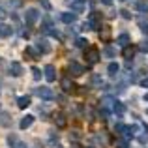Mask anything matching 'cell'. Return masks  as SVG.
Returning <instances> with one entry per match:
<instances>
[{"label": "cell", "instance_id": "obj_1", "mask_svg": "<svg viewBox=\"0 0 148 148\" xmlns=\"http://www.w3.org/2000/svg\"><path fill=\"white\" fill-rule=\"evenodd\" d=\"M60 86H62V90L68 92V94H71V92L75 90V86H73V83H71V79H69V77H64V79L60 81Z\"/></svg>", "mask_w": 148, "mask_h": 148}, {"label": "cell", "instance_id": "obj_2", "mask_svg": "<svg viewBox=\"0 0 148 148\" xmlns=\"http://www.w3.org/2000/svg\"><path fill=\"white\" fill-rule=\"evenodd\" d=\"M86 60H90V62H98L99 60V51L96 49V47H88V51H86Z\"/></svg>", "mask_w": 148, "mask_h": 148}, {"label": "cell", "instance_id": "obj_3", "mask_svg": "<svg viewBox=\"0 0 148 148\" xmlns=\"http://www.w3.org/2000/svg\"><path fill=\"white\" fill-rule=\"evenodd\" d=\"M36 94L40 96V98H43V99H51L53 98V92H51V88H47V86H43V88H36Z\"/></svg>", "mask_w": 148, "mask_h": 148}, {"label": "cell", "instance_id": "obj_4", "mask_svg": "<svg viewBox=\"0 0 148 148\" xmlns=\"http://www.w3.org/2000/svg\"><path fill=\"white\" fill-rule=\"evenodd\" d=\"M0 126H4V127H10L11 126V116H10V112L0 111Z\"/></svg>", "mask_w": 148, "mask_h": 148}, {"label": "cell", "instance_id": "obj_5", "mask_svg": "<svg viewBox=\"0 0 148 148\" xmlns=\"http://www.w3.org/2000/svg\"><path fill=\"white\" fill-rule=\"evenodd\" d=\"M45 79H47V81H54V79H56V69H54L53 64L45 66Z\"/></svg>", "mask_w": 148, "mask_h": 148}, {"label": "cell", "instance_id": "obj_6", "mask_svg": "<svg viewBox=\"0 0 148 148\" xmlns=\"http://www.w3.org/2000/svg\"><path fill=\"white\" fill-rule=\"evenodd\" d=\"M69 71L73 73L71 77H79V75H83L84 69H83V66H79L77 62H71V64H69Z\"/></svg>", "mask_w": 148, "mask_h": 148}, {"label": "cell", "instance_id": "obj_7", "mask_svg": "<svg viewBox=\"0 0 148 148\" xmlns=\"http://www.w3.org/2000/svg\"><path fill=\"white\" fill-rule=\"evenodd\" d=\"M38 17H40V13H38V10H34V8H30V10L26 11V21H28V25L36 23Z\"/></svg>", "mask_w": 148, "mask_h": 148}, {"label": "cell", "instance_id": "obj_8", "mask_svg": "<svg viewBox=\"0 0 148 148\" xmlns=\"http://www.w3.org/2000/svg\"><path fill=\"white\" fill-rule=\"evenodd\" d=\"M34 124V116H25V118L21 120V124H19V127H21V130H26V127H30Z\"/></svg>", "mask_w": 148, "mask_h": 148}, {"label": "cell", "instance_id": "obj_9", "mask_svg": "<svg viewBox=\"0 0 148 148\" xmlns=\"http://www.w3.org/2000/svg\"><path fill=\"white\" fill-rule=\"evenodd\" d=\"M122 54H124V58H126V60H131V58H133V54H135V47H133V45H126Z\"/></svg>", "mask_w": 148, "mask_h": 148}, {"label": "cell", "instance_id": "obj_10", "mask_svg": "<svg viewBox=\"0 0 148 148\" xmlns=\"http://www.w3.org/2000/svg\"><path fill=\"white\" fill-rule=\"evenodd\" d=\"M30 105V98L28 96H21V98H17V107L19 109H26Z\"/></svg>", "mask_w": 148, "mask_h": 148}, {"label": "cell", "instance_id": "obj_11", "mask_svg": "<svg viewBox=\"0 0 148 148\" xmlns=\"http://www.w3.org/2000/svg\"><path fill=\"white\" fill-rule=\"evenodd\" d=\"M135 8H137L139 11H143V13H148V0H137V2H135Z\"/></svg>", "mask_w": 148, "mask_h": 148}, {"label": "cell", "instance_id": "obj_12", "mask_svg": "<svg viewBox=\"0 0 148 148\" xmlns=\"http://www.w3.org/2000/svg\"><path fill=\"white\" fill-rule=\"evenodd\" d=\"M11 73H13L15 77L23 75V66L19 64V62H13V64H11Z\"/></svg>", "mask_w": 148, "mask_h": 148}, {"label": "cell", "instance_id": "obj_13", "mask_svg": "<svg viewBox=\"0 0 148 148\" xmlns=\"http://www.w3.org/2000/svg\"><path fill=\"white\" fill-rule=\"evenodd\" d=\"M118 43L122 45V47L130 45V34H120V36H118Z\"/></svg>", "mask_w": 148, "mask_h": 148}, {"label": "cell", "instance_id": "obj_14", "mask_svg": "<svg viewBox=\"0 0 148 148\" xmlns=\"http://www.w3.org/2000/svg\"><path fill=\"white\" fill-rule=\"evenodd\" d=\"M11 32H13V30L10 28V26H0V38H8V36H11Z\"/></svg>", "mask_w": 148, "mask_h": 148}, {"label": "cell", "instance_id": "obj_15", "mask_svg": "<svg viewBox=\"0 0 148 148\" xmlns=\"http://www.w3.org/2000/svg\"><path fill=\"white\" fill-rule=\"evenodd\" d=\"M60 19H62L64 23H68V25H69V23L75 21V15H73V13H62V15H60Z\"/></svg>", "mask_w": 148, "mask_h": 148}, {"label": "cell", "instance_id": "obj_16", "mask_svg": "<svg viewBox=\"0 0 148 148\" xmlns=\"http://www.w3.org/2000/svg\"><path fill=\"white\" fill-rule=\"evenodd\" d=\"M107 71H109V75H116V73H118V64H116V62H112V64H109Z\"/></svg>", "mask_w": 148, "mask_h": 148}, {"label": "cell", "instance_id": "obj_17", "mask_svg": "<svg viewBox=\"0 0 148 148\" xmlns=\"http://www.w3.org/2000/svg\"><path fill=\"white\" fill-rule=\"evenodd\" d=\"M139 26H141V30H143V34H148V21L146 19H139Z\"/></svg>", "mask_w": 148, "mask_h": 148}, {"label": "cell", "instance_id": "obj_18", "mask_svg": "<svg viewBox=\"0 0 148 148\" xmlns=\"http://www.w3.org/2000/svg\"><path fill=\"white\" fill-rule=\"evenodd\" d=\"M54 122H56V126H58V127H64V126H66V118H64V114H58L56 118H54Z\"/></svg>", "mask_w": 148, "mask_h": 148}, {"label": "cell", "instance_id": "obj_19", "mask_svg": "<svg viewBox=\"0 0 148 148\" xmlns=\"http://www.w3.org/2000/svg\"><path fill=\"white\" fill-rule=\"evenodd\" d=\"M116 54V51L112 49V47H105V56H109V58H112Z\"/></svg>", "mask_w": 148, "mask_h": 148}, {"label": "cell", "instance_id": "obj_20", "mask_svg": "<svg viewBox=\"0 0 148 148\" xmlns=\"http://www.w3.org/2000/svg\"><path fill=\"white\" fill-rule=\"evenodd\" d=\"M38 45H40V51H43V53H49V51H51V47L45 43V41H40Z\"/></svg>", "mask_w": 148, "mask_h": 148}, {"label": "cell", "instance_id": "obj_21", "mask_svg": "<svg viewBox=\"0 0 148 148\" xmlns=\"http://www.w3.org/2000/svg\"><path fill=\"white\" fill-rule=\"evenodd\" d=\"M109 38H111V32H109V28H103V32H101V40L107 41Z\"/></svg>", "mask_w": 148, "mask_h": 148}, {"label": "cell", "instance_id": "obj_22", "mask_svg": "<svg viewBox=\"0 0 148 148\" xmlns=\"http://www.w3.org/2000/svg\"><path fill=\"white\" fill-rule=\"evenodd\" d=\"M88 45V41L84 40V38H79V40H77V47H86Z\"/></svg>", "mask_w": 148, "mask_h": 148}, {"label": "cell", "instance_id": "obj_23", "mask_svg": "<svg viewBox=\"0 0 148 148\" xmlns=\"http://www.w3.org/2000/svg\"><path fill=\"white\" fill-rule=\"evenodd\" d=\"M8 143H10L11 146H15V145H17L19 141H17V137H15V135H10V137H8Z\"/></svg>", "mask_w": 148, "mask_h": 148}, {"label": "cell", "instance_id": "obj_24", "mask_svg": "<svg viewBox=\"0 0 148 148\" xmlns=\"http://www.w3.org/2000/svg\"><path fill=\"white\" fill-rule=\"evenodd\" d=\"M114 111L118 112V114H122V112H124V105L122 103H114Z\"/></svg>", "mask_w": 148, "mask_h": 148}, {"label": "cell", "instance_id": "obj_25", "mask_svg": "<svg viewBox=\"0 0 148 148\" xmlns=\"http://www.w3.org/2000/svg\"><path fill=\"white\" fill-rule=\"evenodd\" d=\"M71 8L75 11H83V2H77V4H71Z\"/></svg>", "mask_w": 148, "mask_h": 148}, {"label": "cell", "instance_id": "obj_26", "mask_svg": "<svg viewBox=\"0 0 148 148\" xmlns=\"http://www.w3.org/2000/svg\"><path fill=\"white\" fill-rule=\"evenodd\" d=\"M32 73H34V79H40V77H41V71L38 68H32Z\"/></svg>", "mask_w": 148, "mask_h": 148}, {"label": "cell", "instance_id": "obj_27", "mask_svg": "<svg viewBox=\"0 0 148 148\" xmlns=\"http://www.w3.org/2000/svg\"><path fill=\"white\" fill-rule=\"evenodd\" d=\"M120 15H122L124 19H131V13H130L127 10H122V11H120Z\"/></svg>", "mask_w": 148, "mask_h": 148}, {"label": "cell", "instance_id": "obj_28", "mask_svg": "<svg viewBox=\"0 0 148 148\" xmlns=\"http://www.w3.org/2000/svg\"><path fill=\"white\" fill-rule=\"evenodd\" d=\"M92 83H94V84H101V79L98 75H94V77H92Z\"/></svg>", "mask_w": 148, "mask_h": 148}, {"label": "cell", "instance_id": "obj_29", "mask_svg": "<svg viewBox=\"0 0 148 148\" xmlns=\"http://www.w3.org/2000/svg\"><path fill=\"white\" fill-rule=\"evenodd\" d=\"M41 6H43L45 10H51V4L47 2V0H41Z\"/></svg>", "mask_w": 148, "mask_h": 148}, {"label": "cell", "instance_id": "obj_30", "mask_svg": "<svg viewBox=\"0 0 148 148\" xmlns=\"http://www.w3.org/2000/svg\"><path fill=\"white\" fill-rule=\"evenodd\" d=\"M141 86H143V88H148V79H143V81H141Z\"/></svg>", "mask_w": 148, "mask_h": 148}, {"label": "cell", "instance_id": "obj_31", "mask_svg": "<svg viewBox=\"0 0 148 148\" xmlns=\"http://www.w3.org/2000/svg\"><path fill=\"white\" fill-rule=\"evenodd\" d=\"M15 148H26V145H25V143H17V145H15Z\"/></svg>", "mask_w": 148, "mask_h": 148}, {"label": "cell", "instance_id": "obj_32", "mask_svg": "<svg viewBox=\"0 0 148 148\" xmlns=\"http://www.w3.org/2000/svg\"><path fill=\"white\" fill-rule=\"evenodd\" d=\"M11 4H15V6H21V0H11Z\"/></svg>", "mask_w": 148, "mask_h": 148}, {"label": "cell", "instance_id": "obj_33", "mask_svg": "<svg viewBox=\"0 0 148 148\" xmlns=\"http://www.w3.org/2000/svg\"><path fill=\"white\" fill-rule=\"evenodd\" d=\"M101 2H105V4H111V2H112V0H101Z\"/></svg>", "mask_w": 148, "mask_h": 148}, {"label": "cell", "instance_id": "obj_34", "mask_svg": "<svg viewBox=\"0 0 148 148\" xmlns=\"http://www.w3.org/2000/svg\"><path fill=\"white\" fill-rule=\"evenodd\" d=\"M145 101H148V94H146V96H145Z\"/></svg>", "mask_w": 148, "mask_h": 148}]
</instances>
